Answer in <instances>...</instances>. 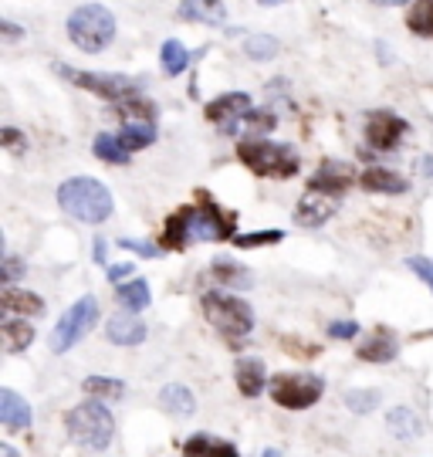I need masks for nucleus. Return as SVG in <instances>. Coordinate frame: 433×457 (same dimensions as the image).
Masks as SVG:
<instances>
[{
  "mask_svg": "<svg viewBox=\"0 0 433 457\" xmlns=\"http://www.w3.org/2000/svg\"><path fill=\"white\" fill-rule=\"evenodd\" d=\"M58 207L81 224H102L112 217V190L96 177H71L58 187Z\"/></svg>",
  "mask_w": 433,
  "mask_h": 457,
  "instance_id": "f257e3e1",
  "label": "nucleus"
},
{
  "mask_svg": "<svg viewBox=\"0 0 433 457\" xmlns=\"http://www.w3.org/2000/svg\"><path fill=\"white\" fill-rule=\"evenodd\" d=\"M64 430L85 451H105L115 437L112 410L105 407L102 400H96V396L92 400H81L79 407H71L64 413Z\"/></svg>",
  "mask_w": 433,
  "mask_h": 457,
  "instance_id": "f03ea898",
  "label": "nucleus"
},
{
  "mask_svg": "<svg viewBox=\"0 0 433 457\" xmlns=\"http://www.w3.org/2000/svg\"><path fill=\"white\" fill-rule=\"evenodd\" d=\"M237 160L254 177H271V180H291L302 170L298 153L288 143H271V139H241L237 143Z\"/></svg>",
  "mask_w": 433,
  "mask_h": 457,
  "instance_id": "7ed1b4c3",
  "label": "nucleus"
},
{
  "mask_svg": "<svg viewBox=\"0 0 433 457\" xmlns=\"http://www.w3.org/2000/svg\"><path fill=\"white\" fill-rule=\"evenodd\" d=\"M68 41L85 54H98L115 41V14L102 4H81L68 14Z\"/></svg>",
  "mask_w": 433,
  "mask_h": 457,
  "instance_id": "20e7f679",
  "label": "nucleus"
},
{
  "mask_svg": "<svg viewBox=\"0 0 433 457\" xmlns=\"http://www.w3.org/2000/svg\"><path fill=\"white\" fill-rule=\"evenodd\" d=\"M200 305H204V315H207L210 326L217 328L230 345H241V339H247L254 332V309L244 298H234V295L224 292H207L200 298Z\"/></svg>",
  "mask_w": 433,
  "mask_h": 457,
  "instance_id": "39448f33",
  "label": "nucleus"
},
{
  "mask_svg": "<svg viewBox=\"0 0 433 457\" xmlns=\"http://www.w3.org/2000/svg\"><path fill=\"white\" fill-rule=\"evenodd\" d=\"M237 230V213L224 211L207 190H200L196 194V204H193V213H190V237L193 241H230V237H237L234 234Z\"/></svg>",
  "mask_w": 433,
  "mask_h": 457,
  "instance_id": "423d86ee",
  "label": "nucleus"
},
{
  "mask_svg": "<svg viewBox=\"0 0 433 457\" xmlns=\"http://www.w3.org/2000/svg\"><path fill=\"white\" fill-rule=\"evenodd\" d=\"M96 322H98V302L92 295H85V298H79V302L54 322V328H51V353L62 356L68 349H75V345L88 336V328L96 326Z\"/></svg>",
  "mask_w": 433,
  "mask_h": 457,
  "instance_id": "0eeeda50",
  "label": "nucleus"
},
{
  "mask_svg": "<svg viewBox=\"0 0 433 457\" xmlns=\"http://www.w3.org/2000/svg\"><path fill=\"white\" fill-rule=\"evenodd\" d=\"M54 71L68 79L75 88H85L92 96L105 98V102H122V98L139 96V85L132 82L129 75H112V71H81L71 65H54Z\"/></svg>",
  "mask_w": 433,
  "mask_h": 457,
  "instance_id": "6e6552de",
  "label": "nucleus"
},
{
  "mask_svg": "<svg viewBox=\"0 0 433 457\" xmlns=\"http://www.w3.org/2000/svg\"><path fill=\"white\" fill-rule=\"evenodd\" d=\"M325 396V379L315 373H281L271 379V400L285 410H308Z\"/></svg>",
  "mask_w": 433,
  "mask_h": 457,
  "instance_id": "1a4fd4ad",
  "label": "nucleus"
},
{
  "mask_svg": "<svg viewBox=\"0 0 433 457\" xmlns=\"http://www.w3.org/2000/svg\"><path fill=\"white\" fill-rule=\"evenodd\" d=\"M410 136V122L389 109H376L366 115V143L379 153H393Z\"/></svg>",
  "mask_w": 433,
  "mask_h": 457,
  "instance_id": "9d476101",
  "label": "nucleus"
},
{
  "mask_svg": "<svg viewBox=\"0 0 433 457\" xmlns=\"http://www.w3.org/2000/svg\"><path fill=\"white\" fill-rule=\"evenodd\" d=\"M355 180H359V177H355L353 166L338 163V160H329V163L319 166V173L308 177V190H319V194H329L342 200V196L353 190Z\"/></svg>",
  "mask_w": 433,
  "mask_h": 457,
  "instance_id": "9b49d317",
  "label": "nucleus"
},
{
  "mask_svg": "<svg viewBox=\"0 0 433 457\" xmlns=\"http://www.w3.org/2000/svg\"><path fill=\"white\" fill-rule=\"evenodd\" d=\"M336 213H338V196L308 190V194L298 200V207H295V224H298V228H321V224H329Z\"/></svg>",
  "mask_w": 433,
  "mask_h": 457,
  "instance_id": "f8f14e48",
  "label": "nucleus"
},
{
  "mask_svg": "<svg viewBox=\"0 0 433 457\" xmlns=\"http://www.w3.org/2000/svg\"><path fill=\"white\" fill-rule=\"evenodd\" d=\"M0 424L7 427L11 434H17V430H28V427L34 424L31 403H28L21 393L11 390V386H4V390H0Z\"/></svg>",
  "mask_w": 433,
  "mask_h": 457,
  "instance_id": "ddd939ff",
  "label": "nucleus"
},
{
  "mask_svg": "<svg viewBox=\"0 0 433 457\" xmlns=\"http://www.w3.org/2000/svg\"><path fill=\"white\" fill-rule=\"evenodd\" d=\"M105 336L112 345H139L146 343V326L139 322L136 312H115L109 315V326H105Z\"/></svg>",
  "mask_w": 433,
  "mask_h": 457,
  "instance_id": "4468645a",
  "label": "nucleus"
},
{
  "mask_svg": "<svg viewBox=\"0 0 433 457\" xmlns=\"http://www.w3.org/2000/svg\"><path fill=\"white\" fill-rule=\"evenodd\" d=\"M234 376H237V390H241V396H247V400H254V396H261V393L271 386L268 370H264V362L257 360V356H244V360H237Z\"/></svg>",
  "mask_w": 433,
  "mask_h": 457,
  "instance_id": "2eb2a0df",
  "label": "nucleus"
},
{
  "mask_svg": "<svg viewBox=\"0 0 433 457\" xmlns=\"http://www.w3.org/2000/svg\"><path fill=\"white\" fill-rule=\"evenodd\" d=\"M247 109H251V96L247 92H224V96H217L213 102H207V119L224 129L234 119H241Z\"/></svg>",
  "mask_w": 433,
  "mask_h": 457,
  "instance_id": "dca6fc26",
  "label": "nucleus"
},
{
  "mask_svg": "<svg viewBox=\"0 0 433 457\" xmlns=\"http://www.w3.org/2000/svg\"><path fill=\"white\" fill-rule=\"evenodd\" d=\"M396 353H400V339H396L393 328L386 326H379L366 343L359 345V360L362 362H393Z\"/></svg>",
  "mask_w": 433,
  "mask_h": 457,
  "instance_id": "f3484780",
  "label": "nucleus"
},
{
  "mask_svg": "<svg viewBox=\"0 0 433 457\" xmlns=\"http://www.w3.org/2000/svg\"><path fill=\"white\" fill-rule=\"evenodd\" d=\"M359 187H362L366 194H386V196L406 194V180H403L396 170H386V166H370V170L359 177Z\"/></svg>",
  "mask_w": 433,
  "mask_h": 457,
  "instance_id": "a211bd4d",
  "label": "nucleus"
},
{
  "mask_svg": "<svg viewBox=\"0 0 433 457\" xmlns=\"http://www.w3.org/2000/svg\"><path fill=\"white\" fill-rule=\"evenodd\" d=\"M190 213H193V207H179L173 217H166L162 234H160L162 251H183V247L193 241L190 237Z\"/></svg>",
  "mask_w": 433,
  "mask_h": 457,
  "instance_id": "6ab92c4d",
  "label": "nucleus"
},
{
  "mask_svg": "<svg viewBox=\"0 0 433 457\" xmlns=\"http://www.w3.org/2000/svg\"><path fill=\"white\" fill-rule=\"evenodd\" d=\"M278 126V119H274L271 109H247L241 119H234L230 126H224L227 136H264V132H271Z\"/></svg>",
  "mask_w": 433,
  "mask_h": 457,
  "instance_id": "aec40b11",
  "label": "nucleus"
},
{
  "mask_svg": "<svg viewBox=\"0 0 433 457\" xmlns=\"http://www.w3.org/2000/svg\"><path fill=\"white\" fill-rule=\"evenodd\" d=\"M160 407L170 413V417H193L196 413V396H193L190 386H183V383H166L160 390Z\"/></svg>",
  "mask_w": 433,
  "mask_h": 457,
  "instance_id": "412c9836",
  "label": "nucleus"
},
{
  "mask_svg": "<svg viewBox=\"0 0 433 457\" xmlns=\"http://www.w3.org/2000/svg\"><path fill=\"white\" fill-rule=\"evenodd\" d=\"M179 17L183 21H196V24H224L227 7L224 0H183L179 4Z\"/></svg>",
  "mask_w": 433,
  "mask_h": 457,
  "instance_id": "4be33fe9",
  "label": "nucleus"
},
{
  "mask_svg": "<svg viewBox=\"0 0 433 457\" xmlns=\"http://www.w3.org/2000/svg\"><path fill=\"white\" fill-rule=\"evenodd\" d=\"M386 430L396 441H417L420 434H423V420L410 407H393L386 413Z\"/></svg>",
  "mask_w": 433,
  "mask_h": 457,
  "instance_id": "5701e85b",
  "label": "nucleus"
},
{
  "mask_svg": "<svg viewBox=\"0 0 433 457\" xmlns=\"http://www.w3.org/2000/svg\"><path fill=\"white\" fill-rule=\"evenodd\" d=\"M115 302L126 312H136V315H139V312L149 309V302H153L149 281H146V278H129L122 285H115Z\"/></svg>",
  "mask_w": 433,
  "mask_h": 457,
  "instance_id": "b1692460",
  "label": "nucleus"
},
{
  "mask_svg": "<svg viewBox=\"0 0 433 457\" xmlns=\"http://www.w3.org/2000/svg\"><path fill=\"white\" fill-rule=\"evenodd\" d=\"M183 457H241V451L230 441H217L210 434H193L190 441L183 444Z\"/></svg>",
  "mask_w": 433,
  "mask_h": 457,
  "instance_id": "393cba45",
  "label": "nucleus"
},
{
  "mask_svg": "<svg viewBox=\"0 0 433 457\" xmlns=\"http://www.w3.org/2000/svg\"><path fill=\"white\" fill-rule=\"evenodd\" d=\"M0 305H4V312H7V315H24V319H28V315H41V312H45L41 295L21 292V288H14V285H7V288H4Z\"/></svg>",
  "mask_w": 433,
  "mask_h": 457,
  "instance_id": "a878e982",
  "label": "nucleus"
},
{
  "mask_svg": "<svg viewBox=\"0 0 433 457\" xmlns=\"http://www.w3.org/2000/svg\"><path fill=\"white\" fill-rule=\"evenodd\" d=\"M92 153H96L102 163H112V166H126L129 156H132L119 132H98L96 143H92Z\"/></svg>",
  "mask_w": 433,
  "mask_h": 457,
  "instance_id": "bb28decb",
  "label": "nucleus"
},
{
  "mask_svg": "<svg viewBox=\"0 0 433 457\" xmlns=\"http://www.w3.org/2000/svg\"><path fill=\"white\" fill-rule=\"evenodd\" d=\"M210 275L217 278V285H230V288H251L254 285L251 271L241 268L237 262H230V258H217L210 264Z\"/></svg>",
  "mask_w": 433,
  "mask_h": 457,
  "instance_id": "cd10ccee",
  "label": "nucleus"
},
{
  "mask_svg": "<svg viewBox=\"0 0 433 457\" xmlns=\"http://www.w3.org/2000/svg\"><path fill=\"white\" fill-rule=\"evenodd\" d=\"M119 109V119H122V126H136V122H156V109H153V102H146V98L132 96V98H122V102H115Z\"/></svg>",
  "mask_w": 433,
  "mask_h": 457,
  "instance_id": "c85d7f7f",
  "label": "nucleus"
},
{
  "mask_svg": "<svg viewBox=\"0 0 433 457\" xmlns=\"http://www.w3.org/2000/svg\"><path fill=\"white\" fill-rule=\"evenodd\" d=\"M160 65L166 75H183L187 65H190V51L183 48L177 37H170V41H162L160 48Z\"/></svg>",
  "mask_w": 433,
  "mask_h": 457,
  "instance_id": "c756f323",
  "label": "nucleus"
},
{
  "mask_svg": "<svg viewBox=\"0 0 433 457\" xmlns=\"http://www.w3.org/2000/svg\"><path fill=\"white\" fill-rule=\"evenodd\" d=\"M406 28L420 37H433V0H413L406 11Z\"/></svg>",
  "mask_w": 433,
  "mask_h": 457,
  "instance_id": "7c9ffc66",
  "label": "nucleus"
},
{
  "mask_svg": "<svg viewBox=\"0 0 433 457\" xmlns=\"http://www.w3.org/2000/svg\"><path fill=\"white\" fill-rule=\"evenodd\" d=\"M4 336H7V349H11V353H24V349L34 343L37 332H34L31 322L21 315V319H7V322H4Z\"/></svg>",
  "mask_w": 433,
  "mask_h": 457,
  "instance_id": "2f4dec72",
  "label": "nucleus"
},
{
  "mask_svg": "<svg viewBox=\"0 0 433 457\" xmlns=\"http://www.w3.org/2000/svg\"><path fill=\"white\" fill-rule=\"evenodd\" d=\"M278 51H281V41L271 37V34H251L244 41V54L251 62H271V58H278Z\"/></svg>",
  "mask_w": 433,
  "mask_h": 457,
  "instance_id": "473e14b6",
  "label": "nucleus"
},
{
  "mask_svg": "<svg viewBox=\"0 0 433 457\" xmlns=\"http://www.w3.org/2000/svg\"><path fill=\"white\" fill-rule=\"evenodd\" d=\"M122 143L129 153H139V149L153 146L156 143V122H136V126H122Z\"/></svg>",
  "mask_w": 433,
  "mask_h": 457,
  "instance_id": "72a5a7b5",
  "label": "nucleus"
},
{
  "mask_svg": "<svg viewBox=\"0 0 433 457\" xmlns=\"http://www.w3.org/2000/svg\"><path fill=\"white\" fill-rule=\"evenodd\" d=\"M85 393L96 396V400H119L126 393V383L112 379V376H88L85 379Z\"/></svg>",
  "mask_w": 433,
  "mask_h": 457,
  "instance_id": "f704fd0d",
  "label": "nucleus"
},
{
  "mask_svg": "<svg viewBox=\"0 0 433 457\" xmlns=\"http://www.w3.org/2000/svg\"><path fill=\"white\" fill-rule=\"evenodd\" d=\"M342 403L353 410V413H372V410L379 407V393L362 390V386H353V390L342 393Z\"/></svg>",
  "mask_w": 433,
  "mask_h": 457,
  "instance_id": "c9c22d12",
  "label": "nucleus"
},
{
  "mask_svg": "<svg viewBox=\"0 0 433 457\" xmlns=\"http://www.w3.org/2000/svg\"><path fill=\"white\" fill-rule=\"evenodd\" d=\"M285 241V230H247V234H237L234 237V245L244 247V251H251V247H264V245H281Z\"/></svg>",
  "mask_w": 433,
  "mask_h": 457,
  "instance_id": "e433bc0d",
  "label": "nucleus"
},
{
  "mask_svg": "<svg viewBox=\"0 0 433 457\" xmlns=\"http://www.w3.org/2000/svg\"><path fill=\"white\" fill-rule=\"evenodd\" d=\"M325 336H329V339H338V343H353L355 336H359V322H355V319L329 322V326H325Z\"/></svg>",
  "mask_w": 433,
  "mask_h": 457,
  "instance_id": "4c0bfd02",
  "label": "nucleus"
},
{
  "mask_svg": "<svg viewBox=\"0 0 433 457\" xmlns=\"http://www.w3.org/2000/svg\"><path fill=\"white\" fill-rule=\"evenodd\" d=\"M403 264H406V271H413V275H417L420 281H423V285H427V288L433 292V258L413 254V258H406Z\"/></svg>",
  "mask_w": 433,
  "mask_h": 457,
  "instance_id": "58836bf2",
  "label": "nucleus"
},
{
  "mask_svg": "<svg viewBox=\"0 0 433 457\" xmlns=\"http://www.w3.org/2000/svg\"><path fill=\"white\" fill-rule=\"evenodd\" d=\"M0 146L7 149V153H17V156H21V153L28 149V139H24V132H21V129L7 126V129L0 132Z\"/></svg>",
  "mask_w": 433,
  "mask_h": 457,
  "instance_id": "ea45409f",
  "label": "nucleus"
},
{
  "mask_svg": "<svg viewBox=\"0 0 433 457\" xmlns=\"http://www.w3.org/2000/svg\"><path fill=\"white\" fill-rule=\"evenodd\" d=\"M115 245L132 251V254H139V258H160V251H162V247H153V245H146V241H132V237H119Z\"/></svg>",
  "mask_w": 433,
  "mask_h": 457,
  "instance_id": "a19ab883",
  "label": "nucleus"
},
{
  "mask_svg": "<svg viewBox=\"0 0 433 457\" xmlns=\"http://www.w3.org/2000/svg\"><path fill=\"white\" fill-rule=\"evenodd\" d=\"M105 278H109V285H122V281H129V278H136V264H109L105 268Z\"/></svg>",
  "mask_w": 433,
  "mask_h": 457,
  "instance_id": "79ce46f5",
  "label": "nucleus"
},
{
  "mask_svg": "<svg viewBox=\"0 0 433 457\" xmlns=\"http://www.w3.org/2000/svg\"><path fill=\"white\" fill-rule=\"evenodd\" d=\"M21 275H24V262H21L17 254H4V281L14 285Z\"/></svg>",
  "mask_w": 433,
  "mask_h": 457,
  "instance_id": "37998d69",
  "label": "nucleus"
},
{
  "mask_svg": "<svg viewBox=\"0 0 433 457\" xmlns=\"http://www.w3.org/2000/svg\"><path fill=\"white\" fill-rule=\"evenodd\" d=\"M285 349H288V356H319V345H308L302 339H285Z\"/></svg>",
  "mask_w": 433,
  "mask_h": 457,
  "instance_id": "c03bdc74",
  "label": "nucleus"
},
{
  "mask_svg": "<svg viewBox=\"0 0 433 457\" xmlns=\"http://www.w3.org/2000/svg\"><path fill=\"white\" fill-rule=\"evenodd\" d=\"M0 28H4V37H7V41H17V37H21V28H17L14 21H4Z\"/></svg>",
  "mask_w": 433,
  "mask_h": 457,
  "instance_id": "a18cd8bd",
  "label": "nucleus"
},
{
  "mask_svg": "<svg viewBox=\"0 0 433 457\" xmlns=\"http://www.w3.org/2000/svg\"><path fill=\"white\" fill-rule=\"evenodd\" d=\"M96 262L105 264V241L102 237H96Z\"/></svg>",
  "mask_w": 433,
  "mask_h": 457,
  "instance_id": "49530a36",
  "label": "nucleus"
},
{
  "mask_svg": "<svg viewBox=\"0 0 433 457\" xmlns=\"http://www.w3.org/2000/svg\"><path fill=\"white\" fill-rule=\"evenodd\" d=\"M372 4H379V7H406V4H413V0H372Z\"/></svg>",
  "mask_w": 433,
  "mask_h": 457,
  "instance_id": "de8ad7c7",
  "label": "nucleus"
},
{
  "mask_svg": "<svg viewBox=\"0 0 433 457\" xmlns=\"http://www.w3.org/2000/svg\"><path fill=\"white\" fill-rule=\"evenodd\" d=\"M0 457H21V454H17L11 444H0Z\"/></svg>",
  "mask_w": 433,
  "mask_h": 457,
  "instance_id": "09e8293b",
  "label": "nucleus"
},
{
  "mask_svg": "<svg viewBox=\"0 0 433 457\" xmlns=\"http://www.w3.org/2000/svg\"><path fill=\"white\" fill-rule=\"evenodd\" d=\"M261 457H285V454H281L278 447H264V451H261Z\"/></svg>",
  "mask_w": 433,
  "mask_h": 457,
  "instance_id": "8fccbe9b",
  "label": "nucleus"
},
{
  "mask_svg": "<svg viewBox=\"0 0 433 457\" xmlns=\"http://www.w3.org/2000/svg\"><path fill=\"white\" fill-rule=\"evenodd\" d=\"M261 7H278V4H288V0H257Z\"/></svg>",
  "mask_w": 433,
  "mask_h": 457,
  "instance_id": "3c124183",
  "label": "nucleus"
}]
</instances>
